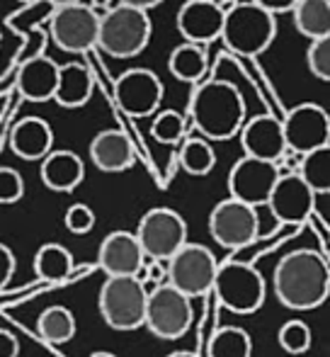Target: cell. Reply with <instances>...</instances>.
<instances>
[{"label": "cell", "mask_w": 330, "mask_h": 357, "mask_svg": "<svg viewBox=\"0 0 330 357\" xmlns=\"http://www.w3.org/2000/svg\"><path fill=\"white\" fill-rule=\"evenodd\" d=\"M180 165H182V170L187 175L204 178L217 165V153L204 139H187L182 144V151H180Z\"/></svg>", "instance_id": "obj_30"}, {"label": "cell", "mask_w": 330, "mask_h": 357, "mask_svg": "<svg viewBox=\"0 0 330 357\" xmlns=\"http://www.w3.org/2000/svg\"><path fill=\"white\" fill-rule=\"evenodd\" d=\"M279 122H282L284 144L292 153L304 155L323 149V146H330V117L321 105H297Z\"/></svg>", "instance_id": "obj_11"}, {"label": "cell", "mask_w": 330, "mask_h": 357, "mask_svg": "<svg viewBox=\"0 0 330 357\" xmlns=\"http://www.w3.org/2000/svg\"><path fill=\"white\" fill-rule=\"evenodd\" d=\"M19 355V340L10 331L0 328V357H17Z\"/></svg>", "instance_id": "obj_39"}, {"label": "cell", "mask_w": 330, "mask_h": 357, "mask_svg": "<svg viewBox=\"0 0 330 357\" xmlns=\"http://www.w3.org/2000/svg\"><path fill=\"white\" fill-rule=\"evenodd\" d=\"M294 27L306 39L330 37V0H299L292 8Z\"/></svg>", "instance_id": "obj_24"}, {"label": "cell", "mask_w": 330, "mask_h": 357, "mask_svg": "<svg viewBox=\"0 0 330 357\" xmlns=\"http://www.w3.org/2000/svg\"><path fill=\"white\" fill-rule=\"evenodd\" d=\"M165 270H168V284L192 299V296H202L212 291L219 260L207 245L184 243L165 263Z\"/></svg>", "instance_id": "obj_9"}, {"label": "cell", "mask_w": 330, "mask_h": 357, "mask_svg": "<svg viewBox=\"0 0 330 357\" xmlns=\"http://www.w3.org/2000/svg\"><path fill=\"white\" fill-rule=\"evenodd\" d=\"M90 160L102 173H124L136 163L134 146L119 129H104L90 142Z\"/></svg>", "instance_id": "obj_20"}, {"label": "cell", "mask_w": 330, "mask_h": 357, "mask_svg": "<svg viewBox=\"0 0 330 357\" xmlns=\"http://www.w3.org/2000/svg\"><path fill=\"white\" fill-rule=\"evenodd\" d=\"M238 134H241V146L248 158L267 160V163L279 165L282 155L287 153L282 122L274 114H258V117L248 119Z\"/></svg>", "instance_id": "obj_17"}, {"label": "cell", "mask_w": 330, "mask_h": 357, "mask_svg": "<svg viewBox=\"0 0 330 357\" xmlns=\"http://www.w3.org/2000/svg\"><path fill=\"white\" fill-rule=\"evenodd\" d=\"M58 83V63L54 59L32 56L19 66L17 71V93L29 102H47L54 100Z\"/></svg>", "instance_id": "obj_19"}, {"label": "cell", "mask_w": 330, "mask_h": 357, "mask_svg": "<svg viewBox=\"0 0 330 357\" xmlns=\"http://www.w3.org/2000/svg\"><path fill=\"white\" fill-rule=\"evenodd\" d=\"M175 24L184 42L207 47L209 42L221 37L223 8H219L217 0H192L180 8Z\"/></svg>", "instance_id": "obj_18"}, {"label": "cell", "mask_w": 330, "mask_h": 357, "mask_svg": "<svg viewBox=\"0 0 330 357\" xmlns=\"http://www.w3.org/2000/svg\"><path fill=\"white\" fill-rule=\"evenodd\" d=\"M194 319L192 301L168 282L158 284L146 296L143 326L161 340H178L189 331Z\"/></svg>", "instance_id": "obj_7"}, {"label": "cell", "mask_w": 330, "mask_h": 357, "mask_svg": "<svg viewBox=\"0 0 330 357\" xmlns=\"http://www.w3.org/2000/svg\"><path fill=\"white\" fill-rule=\"evenodd\" d=\"M168 68L178 80L197 85V83H202L204 73H207V52H204V47L182 42L170 54Z\"/></svg>", "instance_id": "obj_26"}, {"label": "cell", "mask_w": 330, "mask_h": 357, "mask_svg": "<svg viewBox=\"0 0 330 357\" xmlns=\"http://www.w3.org/2000/svg\"><path fill=\"white\" fill-rule=\"evenodd\" d=\"M209 357H250L253 355V340L238 326H223L212 335L207 348Z\"/></svg>", "instance_id": "obj_29"}, {"label": "cell", "mask_w": 330, "mask_h": 357, "mask_svg": "<svg viewBox=\"0 0 330 357\" xmlns=\"http://www.w3.org/2000/svg\"><path fill=\"white\" fill-rule=\"evenodd\" d=\"M168 357H197L194 353H173V355H168Z\"/></svg>", "instance_id": "obj_43"}, {"label": "cell", "mask_w": 330, "mask_h": 357, "mask_svg": "<svg viewBox=\"0 0 330 357\" xmlns=\"http://www.w3.org/2000/svg\"><path fill=\"white\" fill-rule=\"evenodd\" d=\"M277 34L274 15L265 13L262 8L248 3H236L223 13L221 42L236 56H260L267 52Z\"/></svg>", "instance_id": "obj_3"}, {"label": "cell", "mask_w": 330, "mask_h": 357, "mask_svg": "<svg viewBox=\"0 0 330 357\" xmlns=\"http://www.w3.org/2000/svg\"><path fill=\"white\" fill-rule=\"evenodd\" d=\"M24 195V180L15 168H0V204H15Z\"/></svg>", "instance_id": "obj_35"}, {"label": "cell", "mask_w": 330, "mask_h": 357, "mask_svg": "<svg viewBox=\"0 0 330 357\" xmlns=\"http://www.w3.org/2000/svg\"><path fill=\"white\" fill-rule=\"evenodd\" d=\"M189 117L204 142H228L246 124V100L226 80H204L197 83L189 100Z\"/></svg>", "instance_id": "obj_2"}, {"label": "cell", "mask_w": 330, "mask_h": 357, "mask_svg": "<svg viewBox=\"0 0 330 357\" xmlns=\"http://www.w3.org/2000/svg\"><path fill=\"white\" fill-rule=\"evenodd\" d=\"M151 137L168 146L180 144L184 137V117L178 109H163V112H158L151 124Z\"/></svg>", "instance_id": "obj_32"}, {"label": "cell", "mask_w": 330, "mask_h": 357, "mask_svg": "<svg viewBox=\"0 0 330 357\" xmlns=\"http://www.w3.org/2000/svg\"><path fill=\"white\" fill-rule=\"evenodd\" d=\"M15 268H17V260H15V253H13V250H10L5 243H0V289H5L10 280H13Z\"/></svg>", "instance_id": "obj_36"}, {"label": "cell", "mask_w": 330, "mask_h": 357, "mask_svg": "<svg viewBox=\"0 0 330 357\" xmlns=\"http://www.w3.org/2000/svg\"><path fill=\"white\" fill-rule=\"evenodd\" d=\"M163 83L148 68H129L114 83V98L129 117H151L163 102Z\"/></svg>", "instance_id": "obj_14"}, {"label": "cell", "mask_w": 330, "mask_h": 357, "mask_svg": "<svg viewBox=\"0 0 330 357\" xmlns=\"http://www.w3.org/2000/svg\"><path fill=\"white\" fill-rule=\"evenodd\" d=\"M63 224L71 234L76 236H83V234H90L95 226V212L88 207V204H71L66 209V216H63Z\"/></svg>", "instance_id": "obj_34"}, {"label": "cell", "mask_w": 330, "mask_h": 357, "mask_svg": "<svg viewBox=\"0 0 330 357\" xmlns=\"http://www.w3.org/2000/svg\"><path fill=\"white\" fill-rule=\"evenodd\" d=\"M97 265L107 278H136L146 258L132 231H112L100 243Z\"/></svg>", "instance_id": "obj_16"}, {"label": "cell", "mask_w": 330, "mask_h": 357, "mask_svg": "<svg viewBox=\"0 0 330 357\" xmlns=\"http://www.w3.org/2000/svg\"><path fill=\"white\" fill-rule=\"evenodd\" d=\"M52 5H56V8H63V5H76V3H83V0H49Z\"/></svg>", "instance_id": "obj_42"}, {"label": "cell", "mask_w": 330, "mask_h": 357, "mask_svg": "<svg viewBox=\"0 0 330 357\" xmlns=\"http://www.w3.org/2000/svg\"><path fill=\"white\" fill-rule=\"evenodd\" d=\"M163 0H119V5H127V8H136V10H143L148 13L151 8H158Z\"/></svg>", "instance_id": "obj_40"}, {"label": "cell", "mask_w": 330, "mask_h": 357, "mask_svg": "<svg viewBox=\"0 0 330 357\" xmlns=\"http://www.w3.org/2000/svg\"><path fill=\"white\" fill-rule=\"evenodd\" d=\"M151 29L148 13L117 5L100 15L97 49L112 59H134L148 47Z\"/></svg>", "instance_id": "obj_4"}, {"label": "cell", "mask_w": 330, "mask_h": 357, "mask_svg": "<svg viewBox=\"0 0 330 357\" xmlns=\"http://www.w3.org/2000/svg\"><path fill=\"white\" fill-rule=\"evenodd\" d=\"M306 63L318 80H330V37L311 42L306 54Z\"/></svg>", "instance_id": "obj_33"}, {"label": "cell", "mask_w": 330, "mask_h": 357, "mask_svg": "<svg viewBox=\"0 0 330 357\" xmlns=\"http://www.w3.org/2000/svg\"><path fill=\"white\" fill-rule=\"evenodd\" d=\"M209 234L223 248H246L260 236V212L236 199H221L209 214Z\"/></svg>", "instance_id": "obj_12"}, {"label": "cell", "mask_w": 330, "mask_h": 357, "mask_svg": "<svg viewBox=\"0 0 330 357\" xmlns=\"http://www.w3.org/2000/svg\"><path fill=\"white\" fill-rule=\"evenodd\" d=\"M212 291L226 311L250 316L265 304L267 287H265V278L253 265L241 260H226V263H219Z\"/></svg>", "instance_id": "obj_5"}, {"label": "cell", "mask_w": 330, "mask_h": 357, "mask_svg": "<svg viewBox=\"0 0 330 357\" xmlns=\"http://www.w3.org/2000/svg\"><path fill=\"white\" fill-rule=\"evenodd\" d=\"M277 343L284 353L289 355H304L311 348V328H308L304 321L292 319L279 328L277 333Z\"/></svg>", "instance_id": "obj_31"}, {"label": "cell", "mask_w": 330, "mask_h": 357, "mask_svg": "<svg viewBox=\"0 0 330 357\" xmlns=\"http://www.w3.org/2000/svg\"><path fill=\"white\" fill-rule=\"evenodd\" d=\"M297 175L304 180L313 195H328L330 192V146L316 149L311 153H304L299 160Z\"/></svg>", "instance_id": "obj_27"}, {"label": "cell", "mask_w": 330, "mask_h": 357, "mask_svg": "<svg viewBox=\"0 0 330 357\" xmlns=\"http://www.w3.org/2000/svg\"><path fill=\"white\" fill-rule=\"evenodd\" d=\"M250 3L262 8L269 15H282V13H292V8L299 0H250Z\"/></svg>", "instance_id": "obj_37"}, {"label": "cell", "mask_w": 330, "mask_h": 357, "mask_svg": "<svg viewBox=\"0 0 330 357\" xmlns=\"http://www.w3.org/2000/svg\"><path fill=\"white\" fill-rule=\"evenodd\" d=\"M42 183L52 192H73L85 178L83 158L73 151H52L47 158H42Z\"/></svg>", "instance_id": "obj_21"}, {"label": "cell", "mask_w": 330, "mask_h": 357, "mask_svg": "<svg viewBox=\"0 0 330 357\" xmlns=\"http://www.w3.org/2000/svg\"><path fill=\"white\" fill-rule=\"evenodd\" d=\"M184 3H192V0H184Z\"/></svg>", "instance_id": "obj_46"}, {"label": "cell", "mask_w": 330, "mask_h": 357, "mask_svg": "<svg viewBox=\"0 0 330 357\" xmlns=\"http://www.w3.org/2000/svg\"><path fill=\"white\" fill-rule=\"evenodd\" d=\"M37 333L52 345L68 343L76 335V316L66 306H49L39 314Z\"/></svg>", "instance_id": "obj_28"}, {"label": "cell", "mask_w": 330, "mask_h": 357, "mask_svg": "<svg viewBox=\"0 0 330 357\" xmlns=\"http://www.w3.org/2000/svg\"><path fill=\"white\" fill-rule=\"evenodd\" d=\"M34 275L44 282H63L73 275V255L61 243H44L34 255Z\"/></svg>", "instance_id": "obj_25"}, {"label": "cell", "mask_w": 330, "mask_h": 357, "mask_svg": "<svg viewBox=\"0 0 330 357\" xmlns=\"http://www.w3.org/2000/svg\"><path fill=\"white\" fill-rule=\"evenodd\" d=\"M143 273H146V282H153V284H165L168 282V270H165V263L161 260H151L148 265H143ZM143 282V287H146Z\"/></svg>", "instance_id": "obj_38"}, {"label": "cell", "mask_w": 330, "mask_h": 357, "mask_svg": "<svg viewBox=\"0 0 330 357\" xmlns=\"http://www.w3.org/2000/svg\"><path fill=\"white\" fill-rule=\"evenodd\" d=\"M279 175L282 173H279L277 163H267V160L243 155V158H238L233 163L231 173H228V195L236 202L260 209L267 204L269 192H272Z\"/></svg>", "instance_id": "obj_13"}, {"label": "cell", "mask_w": 330, "mask_h": 357, "mask_svg": "<svg viewBox=\"0 0 330 357\" xmlns=\"http://www.w3.org/2000/svg\"><path fill=\"white\" fill-rule=\"evenodd\" d=\"M95 80L93 73L88 71V66L83 63H66V66H58V83H56V100L61 107L76 109L83 107L90 98H93Z\"/></svg>", "instance_id": "obj_23"}, {"label": "cell", "mask_w": 330, "mask_h": 357, "mask_svg": "<svg viewBox=\"0 0 330 357\" xmlns=\"http://www.w3.org/2000/svg\"><path fill=\"white\" fill-rule=\"evenodd\" d=\"M109 3H112V0H90V8L97 13V8H109Z\"/></svg>", "instance_id": "obj_41"}, {"label": "cell", "mask_w": 330, "mask_h": 357, "mask_svg": "<svg viewBox=\"0 0 330 357\" xmlns=\"http://www.w3.org/2000/svg\"><path fill=\"white\" fill-rule=\"evenodd\" d=\"M0 39H3V37H0Z\"/></svg>", "instance_id": "obj_47"}, {"label": "cell", "mask_w": 330, "mask_h": 357, "mask_svg": "<svg viewBox=\"0 0 330 357\" xmlns=\"http://www.w3.org/2000/svg\"><path fill=\"white\" fill-rule=\"evenodd\" d=\"M100 15L90 5L76 3L56 8L52 15V37L68 54H88L97 49Z\"/></svg>", "instance_id": "obj_10"}, {"label": "cell", "mask_w": 330, "mask_h": 357, "mask_svg": "<svg viewBox=\"0 0 330 357\" xmlns=\"http://www.w3.org/2000/svg\"><path fill=\"white\" fill-rule=\"evenodd\" d=\"M90 357H117V355H112V353H93Z\"/></svg>", "instance_id": "obj_44"}, {"label": "cell", "mask_w": 330, "mask_h": 357, "mask_svg": "<svg viewBox=\"0 0 330 357\" xmlns=\"http://www.w3.org/2000/svg\"><path fill=\"white\" fill-rule=\"evenodd\" d=\"M19 3H37V0H19Z\"/></svg>", "instance_id": "obj_45"}, {"label": "cell", "mask_w": 330, "mask_h": 357, "mask_svg": "<svg viewBox=\"0 0 330 357\" xmlns=\"http://www.w3.org/2000/svg\"><path fill=\"white\" fill-rule=\"evenodd\" d=\"M134 236L141 245L143 258L168 263L187 243V224L175 209L153 207L141 216Z\"/></svg>", "instance_id": "obj_8"}, {"label": "cell", "mask_w": 330, "mask_h": 357, "mask_svg": "<svg viewBox=\"0 0 330 357\" xmlns=\"http://www.w3.org/2000/svg\"><path fill=\"white\" fill-rule=\"evenodd\" d=\"M54 132L49 122L39 117H27L17 122L10 132V149L24 160H42L52 153Z\"/></svg>", "instance_id": "obj_22"}, {"label": "cell", "mask_w": 330, "mask_h": 357, "mask_svg": "<svg viewBox=\"0 0 330 357\" xmlns=\"http://www.w3.org/2000/svg\"><path fill=\"white\" fill-rule=\"evenodd\" d=\"M146 296L148 289L136 278H107L97 296L100 316L114 331H136L143 326Z\"/></svg>", "instance_id": "obj_6"}, {"label": "cell", "mask_w": 330, "mask_h": 357, "mask_svg": "<svg viewBox=\"0 0 330 357\" xmlns=\"http://www.w3.org/2000/svg\"><path fill=\"white\" fill-rule=\"evenodd\" d=\"M265 207L279 224H304L316 212V195L304 185L297 173H282L274 183Z\"/></svg>", "instance_id": "obj_15"}, {"label": "cell", "mask_w": 330, "mask_h": 357, "mask_svg": "<svg viewBox=\"0 0 330 357\" xmlns=\"http://www.w3.org/2000/svg\"><path fill=\"white\" fill-rule=\"evenodd\" d=\"M272 287L279 304L292 311L318 309L330 294V268L326 253L299 248L274 265Z\"/></svg>", "instance_id": "obj_1"}]
</instances>
